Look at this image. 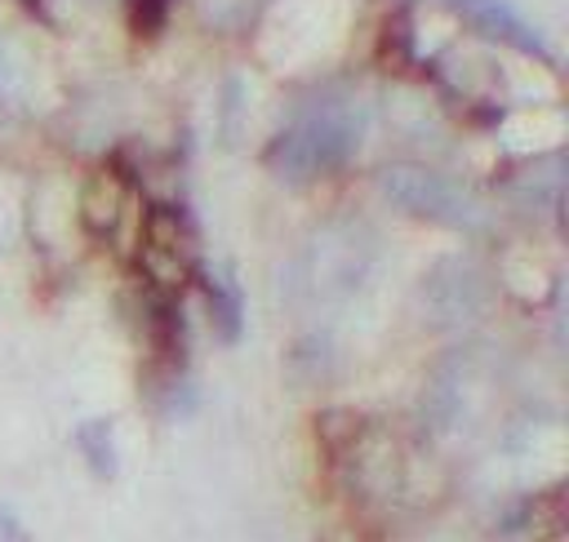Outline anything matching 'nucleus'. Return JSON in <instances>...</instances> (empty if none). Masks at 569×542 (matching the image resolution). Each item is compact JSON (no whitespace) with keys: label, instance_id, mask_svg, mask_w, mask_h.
Returning <instances> with one entry per match:
<instances>
[{"label":"nucleus","instance_id":"f257e3e1","mask_svg":"<svg viewBox=\"0 0 569 542\" xmlns=\"http://www.w3.org/2000/svg\"><path fill=\"white\" fill-rule=\"evenodd\" d=\"M360 142H365L360 107L342 93H320V98L302 102L284 129H276L262 160L280 182L302 187V182H316V178L351 164Z\"/></svg>","mask_w":569,"mask_h":542},{"label":"nucleus","instance_id":"f03ea898","mask_svg":"<svg viewBox=\"0 0 569 542\" xmlns=\"http://www.w3.org/2000/svg\"><path fill=\"white\" fill-rule=\"evenodd\" d=\"M373 187H378V195H382L387 204H396L400 213H409V218H418V222H431V227H445V231L480 235V231H489V222H493L489 200H480L471 187H462V182L449 178L445 169H431V164H418V160L378 164Z\"/></svg>","mask_w":569,"mask_h":542},{"label":"nucleus","instance_id":"7ed1b4c3","mask_svg":"<svg viewBox=\"0 0 569 542\" xmlns=\"http://www.w3.org/2000/svg\"><path fill=\"white\" fill-rule=\"evenodd\" d=\"M418 298H422V315L436 329H458V324H471L476 315L489 311L493 280L476 262H467V258H440L422 275Z\"/></svg>","mask_w":569,"mask_h":542},{"label":"nucleus","instance_id":"20e7f679","mask_svg":"<svg viewBox=\"0 0 569 542\" xmlns=\"http://www.w3.org/2000/svg\"><path fill=\"white\" fill-rule=\"evenodd\" d=\"M449 9L462 18V27L471 36H480L485 44L511 49L529 62H551V44L547 36L511 4V0H449Z\"/></svg>","mask_w":569,"mask_h":542},{"label":"nucleus","instance_id":"39448f33","mask_svg":"<svg viewBox=\"0 0 569 542\" xmlns=\"http://www.w3.org/2000/svg\"><path fill=\"white\" fill-rule=\"evenodd\" d=\"M196 284H200V302H204V315H209L213 333L222 342H236L244 333V307H240V289L227 275V267H200Z\"/></svg>","mask_w":569,"mask_h":542},{"label":"nucleus","instance_id":"423d86ee","mask_svg":"<svg viewBox=\"0 0 569 542\" xmlns=\"http://www.w3.org/2000/svg\"><path fill=\"white\" fill-rule=\"evenodd\" d=\"M124 200H129V191H124L120 173L116 169H93V178L80 191V218H84V227L98 231V235H107L120 222Z\"/></svg>","mask_w":569,"mask_h":542},{"label":"nucleus","instance_id":"0eeeda50","mask_svg":"<svg viewBox=\"0 0 569 542\" xmlns=\"http://www.w3.org/2000/svg\"><path fill=\"white\" fill-rule=\"evenodd\" d=\"M71 440H76V449H80V458H84V466H89L93 480H111V475L120 471L116 431H111L107 418H84V422H76Z\"/></svg>","mask_w":569,"mask_h":542},{"label":"nucleus","instance_id":"6e6552de","mask_svg":"<svg viewBox=\"0 0 569 542\" xmlns=\"http://www.w3.org/2000/svg\"><path fill=\"white\" fill-rule=\"evenodd\" d=\"M169 9H173V0H129V22H133V31L151 36L169 22Z\"/></svg>","mask_w":569,"mask_h":542},{"label":"nucleus","instance_id":"1a4fd4ad","mask_svg":"<svg viewBox=\"0 0 569 542\" xmlns=\"http://www.w3.org/2000/svg\"><path fill=\"white\" fill-rule=\"evenodd\" d=\"M0 542H31L27 524L18 520V511L9 502H0Z\"/></svg>","mask_w":569,"mask_h":542}]
</instances>
